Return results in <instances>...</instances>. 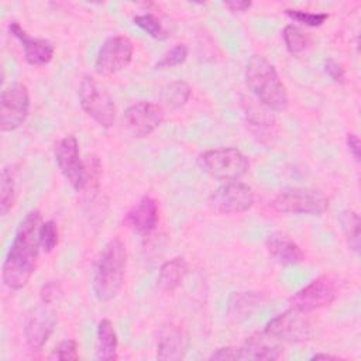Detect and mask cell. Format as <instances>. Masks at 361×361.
Listing matches in <instances>:
<instances>
[{"label":"cell","instance_id":"19","mask_svg":"<svg viewBox=\"0 0 361 361\" xmlns=\"http://www.w3.org/2000/svg\"><path fill=\"white\" fill-rule=\"evenodd\" d=\"M267 250L269 255L283 265H296L305 259L302 248L288 235L274 233L267 238Z\"/></svg>","mask_w":361,"mask_h":361},{"label":"cell","instance_id":"35","mask_svg":"<svg viewBox=\"0 0 361 361\" xmlns=\"http://www.w3.org/2000/svg\"><path fill=\"white\" fill-rule=\"evenodd\" d=\"M340 357L337 355H331V354H314L310 357V360H338Z\"/></svg>","mask_w":361,"mask_h":361},{"label":"cell","instance_id":"14","mask_svg":"<svg viewBox=\"0 0 361 361\" xmlns=\"http://www.w3.org/2000/svg\"><path fill=\"white\" fill-rule=\"evenodd\" d=\"M164 114V107L159 103L141 100L127 107L124 111V121L134 137L144 138L159 127Z\"/></svg>","mask_w":361,"mask_h":361},{"label":"cell","instance_id":"32","mask_svg":"<svg viewBox=\"0 0 361 361\" xmlns=\"http://www.w3.org/2000/svg\"><path fill=\"white\" fill-rule=\"evenodd\" d=\"M59 292H61V288H59L58 281H49V282H47V283L42 286V289H41V300H42V303L51 305V303L56 299V296L59 295Z\"/></svg>","mask_w":361,"mask_h":361},{"label":"cell","instance_id":"28","mask_svg":"<svg viewBox=\"0 0 361 361\" xmlns=\"http://www.w3.org/2000/svg\"><path fill=\"white\" fill-rule=\"evenodd\" d=\"M188 47L185 44H176L171 49H168L161 59L155 63L157 69H166V68H173L178 65H182L186 58H188Z\"/></svg>","mask_w":361,"mask_h":361},{"label":"cell","instance_id":"1","mask_svg":"<svg viewBox=\"0 0 361 361\" xmlns=\"http://www.w3.org/2000/svg\"><path fill=\"white\" fill-rule=\"evenodd\" d=\"M41 223V212L35 209L30 210L17 226L1 267L3 283L11 290L23 289L35 272L41 248L38 238Z\"/></svg>","mask_w":361,"mask_h":361},{"label":"cell","instance_id":"3","mask_svg":"<svg viewBox=\"0 0 361 361\" xmlns=\"http://www.w3.org/2000/svg\"><path fill=\"white\" fill-rule=\"evenodd\" d=\"M245 83L252 94L269 110L283 111L289 97L275 66L262 55H252L245 65Z\"/></svg>","mask_w":361,"mask_h":361},{"label":"cell","instance_id":"26","mask_svg":"<svg viewBox=\"0 0 361 361\" xmlns=\"http://www.w3.org/2000/svg\"><path fill=\"white\" fill-rule=\"evenodd\" d=\"M134 24L140 27L144 32H147L149 37L155 39H165L168 38V32L164 28L161 20L155 17L152 13H144V14H137L133 18Z\"/></svg>","mask_w":361,"mask_h":361},{"label":"cell","instance_id":"33","mask_svg":"<svg viewBox=\"0 0 361 361\" xmlns=\"http://www.w3.org/2000/svg\"><path fill=\"white\" fill-rule=\"evenodd\" d=\"M345 142H347L348 151H350V154L353 155L354 161H355V162H360L361 142H360L358 135H357V134H354V133H348V134H347V138H345Z\"/></svg>","mask_w":361,"mask_h":361},{"label":"cell","instance_id":"25","mask_svg":"<svg viewBox=\"0 0 361 361\" xmlns=\"http://www.w3.org/2000/svg\"><path fill=\"white\" fill-rule=\"evenodd\" d=\"M16 176L11 165H7L1 171V188H0V213L6 216L16 200Z\"/></svg>","mask_w":361,"mask_h":361},{"label":"cell","instance_id":"15","mask_svg":"<svg viewBox=\"0 0 361 361\" xmlns=\"http://www.w3.org/2000/svg\"><path fill=\"white\" fill-rule=\"evenodd\" d=\"M8 31L13 37H16L21 42L24 48V59L28 65L42 66L52 59L55 49L48 39L30 37L17 21L10 23Z\"/></svg>","mask_w":361,"mask_h":361},{"label":"cell","instance_id":"30","mask_svg":"<svg viewBox=\"0 0 361 361\" xmlns=\"http://www.w3.org/2000/svg\"><path fill=\"white\" fill-rule=\"evenodd\" d=\"M78 343L72 338H66L63 341H61L55 350L52 351V354L49 355L51 360H78Z\"/></svg>","mask_w":361,"mask_h":361},{"label":"cell","instance_id":"21","mask_svg":"<svg viewBox=\"0 0 361 361\" xmlns=\"http://www.w3.org/2000/svg\"><path fill=\"white\" fill-rule=\"evenodd\" d=\"M118 337L113 323L109 319H102L96 327V358L110 361L117 358Z\"/></svg>","mask_w":361,"mask_h":361},{"label":"cell","instance_id":"13","mask_svg":"<svg viewBox=\"0 0 361 361\" xmlns=\"http://www.w3.org/2000/svg\"><path fill=\"white\" fill-rule=\"evenodd\" d=\"M281 347L271 343L264 333L258 337H250L241 347H223L210 355V360H279Z\"/></svg>","mask_w":361,"mask_h":361},{"label":"cell","instance_id":"11","mask_svg":"<svg viewBox=\"0 0 361 361\" xmlns=\"http://www.w3.org/2000/svg\"><path fill=\"white\" fill-rule=\"evenodd\" d=\"M134 47L126 35H111L100 47L94 69L99 75L110 76L127 68L133 59Z\"/></svg>","mask_w":361,"mask_h":361},{"label":"cell","instance_id":"18","mask_svg":"<svg viewBox=\"0 0 361 361\" xmlns=\"http://www.w3.org/2000/svg\"><path fill=\"white\" fill-rule=\"evenodd\" d=\"M189 340L186 333L175 324L164 327L157 341V358L178 361L183 358L188 351Z\"/></svg>","mask_w":361,"mask_h":361},{"label":"cell","instance_id":"27","mask_svg":"<svg viewBox=\"0 0 361 361\" xmlns=\"http://www.w3.org/2000/svg\"><path fill=\"white\" fill-rule=\"evenodd\" d=\"M38 238H39V247L44 252H51L59 241V230L58 224L54 220L42 221L38 230Z\"/></svg>","mask_w":361,"mask_h":361},{"label":"cell","instance_id":"2","mask_svg":"<svg viewBox=\"0 0 361 361\" xmlns=\"http://www.w3.org/2000/svg\"><path fill=\"white\" fill-rule=\"evenodd\" d=\"M127 264L126 244L120 237L107 241L99 254L93 272V293L102 302L114 299L121 290Z\"/></svg>","mask_w":361,"mask_h":361},{"label":"cell","instance_id":"8","mask_svg":"<svg viewBox=\"0 0 361 361\" xmlns=\"http://www.w3.org/2000/svg\"><path fill=\"white\" fill-rule=\"evenodd\" d=\"M307 313L299 312L293 307L285 310L283 313L272 317L264 329V334L271 340L285 341V343H300L312 337V324L306 317Z\"/></svg>","mask_w":361,"mask_h":361},{"label":"cell","instance_id":"7","mask_svg":"<svg viewBox=\"0 0 361 361\" xmlns=\"http://www.w3.org/2000/svg\"><path fill=\"white\" fill-rule=\"evenodd\" d=\"M54 155L61 173L69 182V185L76 192H82L87 189L86 164L80 158L79 142L76 137L66 135L61 138L55 144Z\"/></svg>","mask_w":361,"mask_h":361},{"label":"cell","instance_id":"24","mask_svg":"<svg viewBox=\"0 0 361 361\" xmlns=\"http://www.w3.org/2000/svg\"><path fill=\"white\" fill-rule=\"evenodd\" d=\"M340 226L341 230L347 238V243L350 248L355 252L360 250V227H361V220L360 216L355 210L353 209H345L340 214Z\"/></svg>","mask_w":361,"mask_h":361},{"label":"cell","instance_id":"29","mask_svg":"<svg viewBox=\"0 0 361 361\" xmlns=\"http://www.w3.org/2000/svg\"><path fill=\"white\" fill-rule=\"evenodd\" d=\"M285 13L292 20H295L303 25H307V27H320L329 18L327 13H314V11H307V10L288 8V10H285Z\"/></svg>","mask_w":361,"mask_h":361},{"label":"cell","instance_id":"9","mask_svg":"<svg viewBox=\"0 0 361 361\" xmlns=\"http://www.w3.org/2000/svg\"><path fill=\"white\" fill-rule=\"evenodd\" d=\"M30 113L28 87L14 82L3 89L0 96V130L14 131L24 124Z\"/></svg>","mask_w":361,"mask_h":361},{"label":"cell","instance_id":"16","mask_svg":"<svg viewBox=\"0 0 361 361\" xmlns=\"http://www.w3.org/2000/svg\"><path fill=\"white\" fill-rule=\"evenodd\" d=\"M159 209L158 202L154 197L145 196L137 204H134L126 214L124 223L128 228L140 235L149 234L158 224Z\"/></svg>","mask_w":361,"mask_h":361},{"label":"cell","instance_id":"10","mask_svg":"<svg viewBox=\"0 0 361 361\" xmlns=\"http://www.w3.org/2000/svg\"><path fill=\"white\" fill-rule=\"evenodd\" d=\"M337 295L338 286L336 279L330 275H320L299 289L289 302L290 307L303 313H310L330 306L336 300Z\"/></svg>","mask_w":361,"mask_h":361},{"label":"cell","instance_id":"23","mask_svg":"<svg viewBox=\"0 0 361 361\" xmlns=\"http://www.w3.org/2000/svg\"><path fill=\"white\" fill-rule=\"evenodd\" d=\"M282 37L288 52L292 55H300L302 52L307 51L313 42L312 35L309 32L293 24H288L283 28Z\"/></svg>","mask_w":361,"mask_h":361},{"label":"cell","instance_id":"6","mask_svg":"<svg viewBox=\"0 0 361 361\" xmlns=\"http://www.w3.org/2000/svg\"><path fill=\"white\" fill-rule=\"evenodd\" d=\"M269 206L278 213L320 216L329 207V199L320 190L310 188H288L281 190Z\"/></svg>","mask_w":361,"mask_h":361},{"label":"cell","instance_id":"31","mask_svg":"<svg viewBox=\"0 0 361 361\" xmlns=\"http://www.w3.org/2000/svg\"><path fill=\"white\" fill-rule=\"evenodd\" d=\"M324 71L329 75V78L336 82V83H345L347 80V75H345V68L343 66V63H340L338 61L329 58L324 61Z\"/></svg>","mask_w":361,"mask_h":361},{"label":"cell","instance_id":"17","mask_svg":"<svg viewBox=\"0 0 361 361\" xmlns=\"http://www.w3.org/2000/svg\"><path fill=\"white\" fill-rule=\"evenodd\" d=\"M55 323L56 320L54 312L45 307V303L42 307H38L32 316H30L24 329V334L25 341L32 351L42 350L44 344L54 331Z\"/></svg>","mask_w":361,"mask_h":361},{"label":"cell","instance_id":"4","mask_svg":"<svg viewBox=\"0 0 361 361\" xmlns=\"http://www.w3.org/2000/svg\"><path fill=\"white\" fill-rule=\"evenodd\" d=\"M199 165L212 178L231 182L247 173L250 159L237 148H214L200 154Z\"/></svg>","mask_w":361,"mask_h":361},{"label":"cell","instance_id":"20","mask_svg":"<svg viewBox=\"0 0 361 361\" xmlns=\"http://www.w3.org/2000/svg\"><path fill=\"white\" fill-rule=\"evenodd\" d=\"M188 274V262L183 257H175L165 261L158 274V286L164 292H175Z\"/></svg>","mask_w":361,"mask_h":361},{"label":"cell","instance_id":"22","mask_svg":"<svg viewBox=\"0 0 361 361\" xmlns=\"http://www.w3.org/2000/svg\"><path fill=\"white\" fill-rule=\"evenodd\" d=\"M190 94H192V89L186 82L175 80L162 87L161 94H159V97H161L159 104L164 109L176 110V109L182 107L183 104H186Z\"/></svg>","mask_w":361,"mask_h":361},{"label":"cell","instance_id":"12","mask_svg":"<svg viewBox=\"0 0 361 361\" xmlns=\"http://www.w3.org/2000/svg\"><path fill=\"white\" fill-rule=\"evenodd\" d=\"M254 192L247 183L231 180L217 188L210 196V206L221 214L244 213L254 204Z\"/></svg>","mask_w":361,"mask_h":361},{"label":"cell","instance_id":"34","mask_svg":"<svg viewBox=\"0 0 361 361\" xmlns=\"http://www.w3.org/2000/svg\"><path fill=\"white\" fill-rule=\"evenodd\" d=\"M252 6L251 1H247V0H235V1H227L226 3V7L230 8L231 11H247L250 7Z\"/></svg>","mask_w":361,"mask_h":361},{"label":"cell","instance_id":"5","mask_svg":"<svg viewBox=\"0 0 361 361\" xmlns=\"http://www.w3.org/2000/svg\"><path fill=\"white\" fill-rule=\"evenodd\" d=\"M79 104L100 127L110 128L116 121V104L110 93L93 76H83L79 85Z\"/></svg>","mask_w":361,"mask_h":361}]
</instances>
